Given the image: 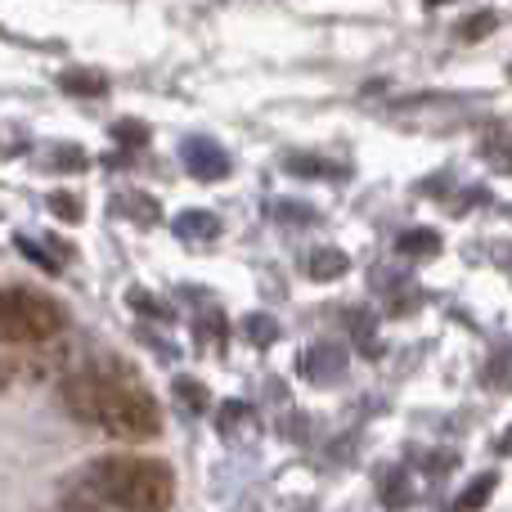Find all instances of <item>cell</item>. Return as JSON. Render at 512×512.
Segmentation results:
<instances>
[{
	"mask_svg": "<svg viewBox=\"0 0 512 512\" xmlns=\"http://www.w3.org/2000/svg\"><path fill=\"white\" fill-rule=\"evenodd\" d=\"M180 158H185L189 176L194 180H207V185H216V180L230 176V153L221 149V144L212 140V135H189L185 144H180Z\"/></svg>",
	"mask_w": 512,
	"mask_h": 512,
	"instance_id": "cell-4",
	"label": "cell"
},
{
	"mask_svg": "<svg viewBox=\"0 0 512 512\" xmlns=\"http://www.w3.org/2000/svg\"><path fill=\"white\" fill-rule=\"evenodd\" d=\"M45 203H50V212L59 216V221H68V225H77L81 216H86V212H81V198L77 194H50Z\"/></svg>",
	"mask_w": 512,
	"mask_h": 512,
	"instance_id": "cell-27",
	"label": "cell"
},
{
	"mask_svg": "<svg viewBox=\"0 0 512 512\" xmlns=\"http://www.w3.org/2000/svg\"><path fill=\"white\" fill-rule=\"evenodd\" d=\"M495 23H499V18L490 14V9H481V14L463 18V23H459V36H463V41H481V36L495 32Z\"/></svg>",
	"mask_w": 512,
	"mask_h": 512,
	"instance_id": "cell-25",
	"label": "cell"
},
{
	"mask_svg": "<svg viewBox=\"0 0 512 512\" xmlns=\"http://www.w3.org/2000/svg\"><path fill=\"white\" fill-rule=\"evenodd\" d=\"M126 306L131 310H140V315H149V319H171V306H162L153 292H144V288H131L126 292Z\"/></svg>",
	"mask_w": 512,
	"mask_h": 512,
	"instance_id": "cell-23",
	"label": "cell"
},
{
	"mask_svg": "<svg viewBox=\"0 0 512 512\" xmlns=\"http://www.w3.org/2000/svg\"><path fill=\"white\" fill-rule=\"evenodd\" d=\"M59 396L77 423H90L117 441H153L162 432V409L140 373L126 360L99 355V360L68 369L59 382Z\"/></svg>",
	"mask_w": 512,
	"mask_h": 512,
	"instance_id": "cell-1",
	"label": "cell"
},
{
	"mask_svg": "<svg viewBox=\"0 0 512 512\" xmlns=\"http://www.w3.org/2000/svg\"><path fill=\"white\" fill-rule=\"evenodd\" d=\"M427 5H445V0H427Z\"/></svg>",
	"mask_w": 512,
	"mask_h": 512,
	"instance_id": "cell-31",
	"label": "cell"
},
{
	"mask_svg": "<svg viewBox=\"0 0 512 512\" xmlns=\"http://www.w3.org/2000/svg\"><path fill=\"white\" fill-rule=\"evenodd\" d=\"M495 486H499V472H481V477H472L468 490H463L459 504H454L450 512H481L490 504V495H495Z\"/></svg>",
	"mask_w": 512,
	"mask_h": 512,
	"instance_id": "cell-14",
	"label": "cell"
},
{
	"mask_svg": "<svg viewBox=\"0 0 512 512\" xmlns=\"http://www.w3.org/2000/svg\"><path fill=\"white\" fill-rule=\"evenodd\" d=\"M194 333H198V342L221 346L225 342V315H221V310H203V315H198V324H194Z\"/></svg>",
	"mask_w": 512,
	"mask_h": 512,
	"instance_id": "cell-24",
	"label": "cell"
},
{
	"mask_svg": "<svg viewBox=\"0 0 512 512\" xmlns=\"http://www.w3.org/2000/svg\"><path fill=\"white\" fill-rule=\"evenodd\" d=\"M45 512H99V504H90V499L68 495V499H63V504H54V508H45Z\"/></svg>",
	"mask_w": 512,
	"mask_h": 512,
	"instance_id": "cell-28",
	"label": "cell"
},
{
	"mask_svg": "<svg viewBox=\"0 0 512 512\" xmlns=\"http://www.w3.org/2000/svg\"><path fill=\"white\" fill-rule=\"evenodd\" d=\"M59 90L77 99H99V95H108V77L95 68H68V72H59Z\"/></svg>",
	"mask_w": 512,
	"mask_h": 512,
	"instance_id": "cell-10",
	"label": "cell"
},
{
	"mask_svg": "<svg viewBox=\"0 0 512 512\" xmlns=\"http://www.w3.org/2000/svg\"><path fill=\"white\" fill-rule=\"evenodd\" d=\"M18 252H23L27 261H36V265H41V270H59V265L72 256V252L63 248L59 239H54V248H41V243L32 239V234H18Z\"/></svg>",
	"mask_w": 512,
	"mask_h": 512,
	"instance_id": "cell-15",
	"label": "cell"
},
{
	"mask_svg": "<svg viewBox=\"0 0 512 512\" xmlns=\"http://www.w3.org/2000/svg\"><path fill=\"white\" fill-rule=\"evenodd\" d=\"M41 162H45V171H86L90 167L86 149H77V144H50Z\"/></svg>",
	"mask_w": 512,
	"mask_h": 512,
	"instance_id": "cell-18",
	"label": "cell"
},
{
	"mask_svg": "<svg viewBox=\"0 0 512 512\" xmlns=\"http://www.w3.org/2000/svg\"><path fill=\"white\" fill-rule=\"evenodd\" d=\"M508 72H512V68H508Z\"/></svg>",
	"mask_w": 512,
	"mask_h": 512,
	"instance_id": "cell-32",
	"label": "cell"
},
{
	"mask_svg": "<svg viewBox=\"0 0 512 512\" xmlns=\"http://www.w3.org/2000/svg\"><path fill=\"white\" fill-rule=\"evenodd\" d=\"M301 373H306L310 382H319V387H333L346 373V346H337V342L310 346V351L301 355Z\"/></svg>",
	"mask_w": 512,
	"mask_h": 512,
	"instance_id": "cell-5",
	"label": "cell"
},
{
	"mask_svg": "<svg viewBox=\"0 0 512 512\" xmlns=\"http://www.w3.org/2000/svg\"><path fill=\"white\" fill-rule=\"evenodd\" d=\"M499 454H512V432L504 436V441H499Z\"/></svg>",
	"mask_w": 512,
	"mask_h": 512,
	"instance_id": "cell-30",
	"label": "cell"
},
{
	"mask_svg": "<svg viewBox=\"0 0 512 512\" xmlns=\"http://www.w3.org/2000/svg\"><path fill=\"white\" fill-rule=\"evenodd\" d=\"M481 158L495 171H512V131H490L481 140Z\"/></svg>",
	"mask_w": 512,
	"mask_h": 512,
	"instance_id": "cell-19",
	"label": "cell"
},
{
	"mask_svg": "<svg viewBox=\"0 0 512 512\" xmlns=\"http://www.w3.org/2000/svg\"><path fill=\"white\" fill-rule=\"evenodd\" d=\"M239 328H243V337H248L252 346H261V351H265V346H274V337H279V324H274L270 315H261V310L243 319Z\"/></svg>",
	"mask_w": 512,
	"mask_h": 512,
	"instance_id": "cell-21",
	"label": "cell"
},
{
	"mask_svg": "<svg viewBox=\"0 0 512 512\" xmlns=\"http://www.w3.org/2000/svg\"><path fill=\"white\" fill-rule=\"evenodd\" d=\"M63 306L36 288L0 292V346H41L63 333Z\"/></svg>",
	"mask_w": 512,
	"mask_h": 512,
	"instance_id": "cell-3",
	"label": "cell"
},
{
	"mask_svg": "<svg viewBox=\"0 0 512 512\" xmlns=\"http://www.w3.org/2000/svg\"><path fill=\"white\" fill-rule=\"evenodd\" d=\"M113 212L117 216H131L135 225H158V203H153L149 194H140V189H131V194H117L113 198Z\"/></svg>",
	"mask_w": 512,
	"mask_h": 512,
	"instance_id": "cell-13",
	"label": "cell"
},
{
	"mask_svg": "<svg viewBox=\"0 0 512 512\" xmlns=\"http://www.w3.org/2000/svg\"><path fill=\"white\" fill-rule=\"evenodd\" d=\"M301 270H306V279H315V283H333L351 270V261H346V252H337V248H310V252H301Z\"/></svg>",
	"mask_w": 512,
	"mask_h": 512,
	"instance_id": "cell-8",
	"label": "cell"
},
{
	"mask_svg": "<svg viewBox=\"0 0 512 512\" xmlns=\"http://www.w3.org/2000/svg\"><path fill=\"white\" fill-rule=\"evenodd\" d=\"M342 319H346V328L355 333V346H360V351L373 360V355H378V337H373V315H369L364 306H346V315H342Z\"/></svg>",
	"mask_w": 512,
	"mask_h": 512,
	"instance_id": "cell-16",
	"label": "cell"
},
{
	"mask_svg": "<svg viewBox=\"0 0 512 512\" xmlns=\"http://www.w3.org/2000/svg\"><path fill=\"white\" fill-rule=\"evenodd\" d=\"M270 216H274V221H288V225H310V221H315V212H310V207H301V203H292V198H279V203L270 207Z\"/></svg>",
	"mask_w": 512,
	"mask_h": 512,
	"instance_id": "cell-26",
	"label": "cell"
},
{
	"mask_svg": "<svg viewBox=\"0 0 512 512\" xmlns=\"http://www.w3.org/2000/svg\"><path fill=\"white\" fill-rule=\"evenodd\" d=\"M216 427H221V436L230 445H252L256 436H261V418H256V409L243 405V400H225Z\"/></svg>",
	"mask_w": 512,
	"mask_h": 512,
	"instance_id": "cell-6",
	"label": "cell"
},
{
	"mask_svg": "<svg viewBox=\"0 0 512 512\" xmlns=\"http://www.w3.org/2000/svg\"><path fill=\"white\" fill-rule=\"evenodd\" d=\"M283 167H288L292 176H301V180H342L346 176L337 162H324V158H315V153H288Z\"/></svg>",
	"mask_w": 512,
	"mask_h": 512,
	"instance_id": "cell-11",
	"label": "cell"
},
{
	"mask_svg": "<svg viewBox=\"0 0 512 512\" xmlns=\"http://www.w3.org/2000/svg\"><path fill=\"white\" fill-rule=\"evenodd\" d=\"M481 378H486V387H495V391H512V346H499V351L490 355Z\"/></svg>",
	"mask_w": 512,
	"mask_h": 512,
	"instance_id": "cell-20",
	"label": "cell"
},
{
	"mask_svg": "<svg viewBox=\"0 0 512 512\" xmlns=\"http://www.w3.org/2000/svg\"><path fill=\"white\" fill-rule=\"evenodd\" d=\"M14 364H9V360H0V391H9V382H14Z\"/></svg>",
	"mask_w": 512,
	"mask_h": 512,
	"instance_id": "cell-29",
	"label": "cell"
},
{
	"mask_svg": "<svg viewBox=\"0 0 512 512\" xmlns=\"http://www.w3.org/2000/svg\"><path fill=\"white\" fill-rule=\"evenodd\" d=\"M396 248H400V256H409V261H432V256H441V234L436 230H405L396 239Z\"/></svg>",
	"mask_w": 512,
	"mask_h": 512,
	"instance_id": "cell-12",
	"label": "cell"
},
{
	"mask_svg": "<svg viewBox=\"0 0 512 512\" xmlns=\"http://www.w3.org/2000/svg\"><path fill=\"white\" fill-rule=\"evenodd\" d=\"M171 230H176V239H185V243H212V239H221V221H216L212 212H180L176 221H171Z\"/></svg>",
	"mask_w": 512,
	"mask_h": 512,
	"instance_id": "cell-9",
	"label": "cell"
},
{
	"mask_svg": "<svg viewBox=\"0 0 512 512\" xmlns=\"http://www.w3.org/2000/svg\"><path fill=\"white\" fill-rule=\"evenodd\" d=\"M378 499L387 512H405L414 504V477H409V468H382L378 472Z\"/></svg>",
	"mask_w": 512,
	"mask_h": 512,
	"instance_id": "cell-7",
	"label": "cell"
},
{
	"mask_svg": "<svg viewBox=\"0 0 512 512\" xmlns=\"http://www.w3.org/2000/svg\"><path fill=\"white\" fill-rule=\"evenodd\" d=\"M72 486H77L72 490L77 499L117 512H171V499H176L167 463L140 459V454H104V459L86 463Z\"/></svg>",
	"mask_w": 512,
	"mask_h": 512,
	"instance_id": "cell-2",
	"label": "cell"
},
{
	"mask_svg": "<svg viewBox=\"0 0 512 512\" xmlns=\"http://www.w3.org/2000/svg\"><path fill=\"white\" fill-rule=\"evenodd\" d=\"M113 140L126 144V149H144V144H149V126H144L140 117H117V122H113Z\"/></svg>",
	"mask_w": 512,
	"mask_h": 512,
	"instance_id": "cell-22",
	"label": "cell"
},
{
	"mask_svg": "<svg viewBox=\"0 0 512 512\" xmlns=\"http://www.w3.org/2000/svg\"><path fill=\"white\" fill-rule=\"evenodd\" d=\"M171 396H176V405L185 409V414H203V409L212 405V396H207V387L198 378H176L171 382Z\"/></svg>",
	"mask_w": 512,
	"mask_h": 512,
	"instance_id": "cell-17",
	"label": "cell"
}]
</instances>
